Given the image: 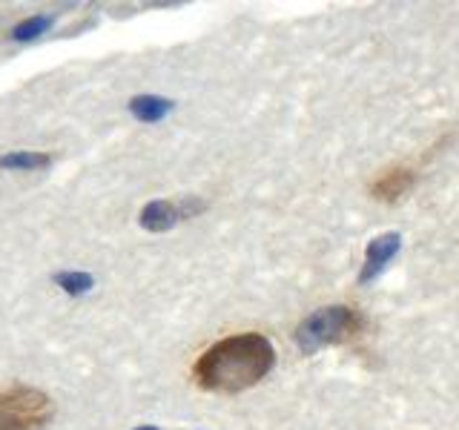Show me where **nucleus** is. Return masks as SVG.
<instances>
[{
    "label": "nucleus",
    "instance_id": "obj_1",
    "mask_svg": "<svg viewBox=\"0 0 459 430\" xmlns=\"http://www.w3.org/2000/svg\"><path fill=\"white\" fill-rule=\"evenodd\" d=\"M273 362L276 350L262 333L227 336L195 358L193 382L207 393H241L262 382Z\"/></svg>",
    "mask_w": 459,
    "mask_h": 430
},
{
    "label": "nucleus",
    "instance_id": "obj_2",
    "mask_svg": "<svg viewBox=\"0 0 459 430\" xmlns=\"http://www.w3.org/2000/svg\"><path fill=\"white\" fill-rule=\"evenodd\" d=\"M362 333V315L348 305H330L313 310L296 327V344L301 353H316L330 344H344Z\"/></svg>",
    "mask_w": 459,
    "mask_h": 430
},
{
    "label": "nucleus",
    "instance_id": "obj_3",
    "mask_svg": "<svg viewBox=\"0 0 459 430\" xmlns=\"http://www.w3.org/2000/svg\"><path fill=\"white\" fill-rule=\"evenodd\" d=\"M55 416L52 399L38 387L0 391V430H43Z\"/></svg>",
    "mask_w": 459,
    "mask_h": 430
},
{
    "label": "nucleus",
    "instance_id": "obj_4",
    "mask_svg": "<svg viewBox=\"0 0 459 430\" xmlns=\"http://www.w3.org/2000/svg\"><path fill=\"white\" fill-rule=\"evenodd\" d=\"M204 210V204L195 198H184V201H150L147 207L141 210V227L150 229V233H167L178 221L193 219L195 212Z\"/></svg>",
    "mask_w": 459,
    "mask_h": 430
},
{
    "label": "nucleus",
    "instance_id": "obj_5",
    "mask_svg": "<svg viewBox=\"0 0 459 430\" xmlns=\"http://www.w3.org/2000/svg\"><path fill=\"white\" fill-rule=\"evenodd\" d=\"M416 176L411 167H387L382 169L377 178L370 184V195L377 201H385V204H394L402 195L411 193Z\"/></svg>",
    "mask_w": 459,
    "mask_h": 430
},
{
    "label": "nucleus",
    "instance_id": "obj_6",
    "mask_svg": "<svg viewBox=\"0 0 459 430\" xmlns=\"http://www.w3.org/2000/svg\"><path fill=\"white\" fill-rule=\"evenodd\" d=\"M399 236L396 233H385L379 238H373L368 244V253H365V267L362 272H359V281H370V279H377L382 267L391 262V258L399 253Z\"/></svg>",
    "mask_w": 459,
    "mask_h": 430
},
{
    "label": "nucleus",
    "instance_id": "obj_7",
    "mask_svg": "<svg viewBox=\"0 0 459 430\" xmlns=\"http://www.w3.org/2000/svg\"><path fill=\"white\" fill-rule=\"evenodd\" d=\"M129 109H133V115L138 121L152 124V121H161L164 115L172 109V104L164 98H155V95H138V98L129 100Z\"/></svg>",
    "mask_w": 459,
    "mask_h": 430
},
{
    "label": "nucleus",
    "instance_id": "obj_8",
    "mask_svg": "<svg viewBox=\"0 0 459 430\" xmlns=\"http://www.w3.org/2000/svg\"><path fill=\"white\" fill-rule=\"evenodd\" d=\"M49 164H52V155L38 152V150H21V152L0 155V167L4 169H43Z\"/></svg>",
    "mask_w": 459,
    "mask_h": 430
},
{
    "label": "nucleus",
    "instance_id": "obj_9",
    "mask_svg": "<svg viewBox=\"0 0 459 430\" xmlns=\"http://www.w3.org/2000/svg\"><path fill=\"white\" fill-rule=\"evenodd\" d=\"M52 26V14H35V18H26L18 26L12 29V38L14 40H32L38 35H43L47 29Z\"/></svg>",
    "mask_w": 459,
    "mask_h": 430
},
{
    "label": "nucleus",
    "instance_id": "obj_10",
    "mask_svg": "<svg viewBox=\"0 0 459 430\" xmlns=\"http://www.w3.org/2000/svg\"><path fill=\"white\" fill-rule=\"evenodd\" d=\"M55 284L57 287H64V293H69V296H81V293H86L90 287L95 284L92 281V276L90 272H57L55 276Z\"/></svg>",
    "mask_w": 459,
    "mask_h": 430
},
{
    "label": "nucleus",
    "instance_id": "obj_11",
    "mask_svg": "<svg viewBox=\"0 0 459 430\" xmlns=\"http://www.w3.org/2000/svg\"><path fill=\"white\" fill-rule=\"evenodd\" d=\"M135 430H158V427H152V425H143V427H135Z\"/></svg>",
    "mask_w": 459,
    "mask_h": 430
}]
</instances>
